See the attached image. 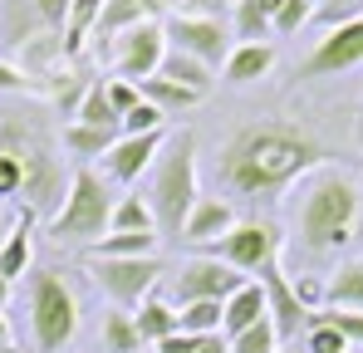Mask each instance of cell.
I'll use <instances>...</instances> for the list:
<instances>
[{
  "label": "cell",
  "mask_w": 363,
  "mask_h": 353,
  "mask_svg": "<svg viewBox=\"0 0 363 353\" xmlns=\"http://www.w3.org/2000/svg\"><path fill=\"white\" fill-rule=\"evenodd\" d=\"M15 231V226H10V221H5V216H0V245H5V235Z\"/></svg>",
  "instance_id": "bcb514c9"
},
{
  "label": "cell",
  "mask_w": 363,
  "mask_h": 353,
  "mask_svg": "<svg viewBox=\"0 0 363 353\" xmlns=\"http://www.w3.org/2000/svg\"><path fill=\"white\" fill-rule=\"evenodd\" d=\"M196 353H231V339L226 334H206V339H196Z\"/></svg>",
  "instance_id": "b9f144b4"
},
{
  "label": "cell",
  "mask_w": 363,
  "mask_h": 353,
  "mask_svg": "<svg viewBox=\"0 0 363 353\" xmlns=\"http://www.w3.org/2000/svg\"><path fill=\"white\" fill-rule=\"evenodd\" d=\"M108 231H143V235H157V221H152L147 196H118V201H113V226H108Z\"/></svg>",
  "instance_id": "83f0119b"
},
{
  "label": "cell",
  "mask_w": 363,
  "mask_h": 353,
  "mask_svg": "<svg viewBox=\"0 0 363 353\" xmlns=\"http://www.w3.org/2000/svg\"><path fill=\"white\" fill-rule=\"evenodd\" d=\"M241 285H250L241 270H231V265H221V260H211V255H196V260L182 265L177 280H172V309L196 304V299H216V304H226Z\"/></svg>",
  "instance_id": "30bf717a"
},
{
  "label": "cell",
  "mask_w": 363,
  "mask_h": 353,
  "mask_svg": "<svg viewBox=\"0 0 363 353\" xmlns=\"http://www.w3.org/2000/svg\"><path fill=\"white\" fill-rule=\"evenodd\" d=\"M359 221V181L334 167H319L304 181H295V196H290V226L295 240L314 255H329L339 245H349Z\"/></svg>",
  "instance_id": "7a4b0ae2"
},
{
  "label": "cell",
  "mask_w": 363,
  "mask_h": 353,
  "mask_svg": "<svg viewBox=\"0 0 363 353\" xmlns=\"http://www.w3.org/2000/svg\"><path fill=\"white\" fill-rule=\"evenodd\" d=\"M113 226V191H108V181L94 172V167H79L74 181H69V196H64L60 216L50 221V235L55 240H84V245H94V240H104Z\"/></svg>",
  "instance_id": "277c9868"
},
{
  "label": "cell",
  "mask_w": 363,
  "mask_h": 353,
  "mask_svg": "<svg viewBox=\"0 0 363 353\" xmlns=\"http://www.w3.org/2000/svg\"><path fill=\"white\" fill-rule=\"evenodd\" d=\"M314 319L334 324L349 349H363V314H354V309H314Z\"/></svg>",
  "instance_id": "836d02e7"
},
{
  "label": "cell",
  "mask_w": 363,
  "mask_h": 353,
  "mask_svg": "<svg viewBox=\"0 0 363 353\" xmlns=\"http://www.w3.org/2000/svg\"><path fill=\"white\" fill-rule=\"evenodd\" d=\"M206 255L221 260V265H231V270H241L245 280H250V275H260L270 260H280V231L265 226V221H236V231L211 240Z\"/></svg>",
  "instance_id": "ba28073f"
},
{
  "label": "cell",
  "mask_w": 363,
  "mask_h": 353,
  "mask_svg": "<svg viewBox=\"0 0 363 353\" xmlns=\"http://www.w3.org/2000/svg\"><path fill=\"white\" fill-rule=\"evenodd\" d=\"M221 69H226V84H255L275 69V50L270 45H236Z\"/></svg>",
  "instance_id": "ac0fdd59"
},
{
  "label": "cell",
  "mask_w": 363,
  "mask_h": 353,
  "mask_svg": "<svg viewBox=\"0 0 363 353\" xmlns=\"http://www.w3.org/2000/svg\"><path fill=\"white\" fill-rule=\"evenodd\" d=\"M295 294H300V299H304V309H309V314H314V304L324 299V290H319L314 280H304V275H300V280H295Z\"/></svg>",
  "instance_id": "60d3db41"
},
{
  "label": "cell",
  "mask_w": 363,
  "mask_h": 353,
  "mask_svg": "<svg viewBox=\"0 0 363 353\" xmlns=\"http://www.w3.org/2000/svg\"><path fill=\"white\" fill-rule=\"evenodd\" d=\"M309 20H314V0H285L270 30H275V35H295V30H304Z\"/></svg>",
  "instance_id": "e575fe53"
},
{
  "label": "cell",
  "mask_w": 363,
  "mask_h": 353,
  "mask_svg": "<svg viewBox=\"0 0 363 353\" xmlns=\"http://www.w3.org/2000/svg\"><path fill=\"white\" fill-rule=\"evenodd\" d=\"M123 138V128H89V123H69L64 128V147L74 152V157H108V147Z\"/></svg>",
  "instance_id": "cb8c5ba5"
},
{
  "label": "cell",
  "mask_w": 363,
  "mask_h": 353,
  "mask_svg": "<svg viewBox=\"0 0 363 353\" xmlns=\"http://www.w3.org/2000/svg\"><path fill=\"white\" fill-rule=\"evenodd\" d=\"M30 329H35V349L60 353L79 334V299L55 270H30Z\"/></svg>",
  "instance_id": "5b68a950"
},
{
  "label": "cell",
  "mask_w": 363,
  "mask_h": 353,
  "mask_svg": "<svg viewBox=\"0 0 363 353\" xmlns=\"http://www.w3.org/2000/svg\"><path fill=\"white\" fill-rule=\"evenodd\" d=\"M133 324H138V334H143V344H162V339H172L177 334V309L167 304V299H143L138 309H133Z\"/></svg>",
  "instance_id": "d6986e66"
},
{
  "label": "cell",
  "mask_w": 363,
  "mask_h": 353,
  "mask_svg": "<svg viewBox=\"0 0 363 353\" xmlns=\"http://www.w3.org/2000/svg\"><path fill=\"white\" fill-rule=\"evenodd\" d=\"M260 290H265V319L275 324V334L280 339H300V329H309V309L295 294V280L285 275L280 260H270L260 270Z\"/></svg>",
  "instance_id": "8fae6325"
},
{
  "label": "cell",
  "mask_w": 363,
  "mask_h": 353,
  "mask_svg": "<svg viewBox=\"0 0 363 353\" xmlns=\"http://www.w3.org/2000/svg\"><path fill=\"white\" fill-rule=\"evenodd\" d=\"M74 123H89V128H118L123 118L113 113V103H108V89H104V84H89V94H84Z\"/></svg>",
  "instance_id": "f1b7e54d"
},
{
  "label": "cell",
  "mask_w": 363,
  "mask_h": 353,
  "mask_svg": "<svg viewBox=\"0 0 363 353\" xmlns=\"http://www.w3.org/2000/svg\"><path fill=\"white\" fill-rule=\"evenodd\" d=\"M196 201H201V191H196V138L182 128L167 142V152H157V172H152V191H147L157 235L182 240V226H186Z\"/></svg>",
  "instance_id": "3957f363"
},
{
  "label": "cell",
  "mask_w": 363,
  "mask_h": 353,
  "mask_svg": "<svg viewBox=\"0 0 363 353\" xmlns=\"http://www.w3.org/2000/svg\"><path fill=\"white\" fill-rule=\"evenodd\" d=\"M104 5L108 0H74L69 5V20H64V55H79L89 40H94V25H99V15H104Z\"/></svg>",
  "instance_id": "603a6c76"
},
{
  "label": "cell",
  "mask_w": 363,
  "mask_h": 353,
  "mask_svg": "<svg viewBox=\"0 0 363 353\" xmlns=\"http://www.w3.org/2000/svg\"><path fill=\"white\" fill-rule=\"evenodd\" d=\"M319 167H329V147L295 123L270 118V123H245L226 138L216 157V181L236 201H275L280 191H290Z\"/></svg>",
  "instance_id": "6da1fadb"
},
{
  "label": "cell",
  "mask_w": 363,
  "mask_h": 353,
  "mask_svg": "<svg viewBox=\"0 0 363 353\" xmlns=\"http://www.w3.org/2000/svg\"><path fill=\"white\" fill-rule=\"evenodd\" d=\"M226 231H236V206H231L226 196H201V201L191 206L186 226H182V240L206 250L211 240H221Z\"/></svg>",
  "instance_id": "9a60e30c"
},
{
  "label": "cell",
  "mask_w": 363,
  "mask_h": 353,
  "mask_svg": "<svg viewBox=\"0 0 363 353\" xmlns=\"http://www.w3.org/2000/svg\"><path fill=\"white\" fill-rule=\"evenodd\" d=\"M30 226H35V211L25 206L20 221H15V231L5 235V245H0V275H5L10 285H15V280L30 270V260H35V240H30L35 231H30Z\"/></svg>",
  "instance_id": "e0dca14e"
},
{
  "label": "cell",
  "mask_w": 363,
  "mask_h": 353,
  "mask_svg": "<svg viewBox=\"0 0 363 353\" xmlns=\"http://www.w3.org/2000/svg\"><path fill=\"white\" fill-rule=\"evenodd\" d=\"M304 349H309V353H349V344H344V334H339L334 324H324V319H314V314H309Z\"/></svg>",
  "instance_id": "d6a6232c"
},
{
  "label": "cell",
  "mask_w": 363,
  "mask_h": 353,
  "mask_svg": "<svg viewBox=\"0 0 363 353\" xmlns=\"http://www.w3.org/2000/svg\"><path fill=\"white\" fill-rule=\"evenodd\" d=\"M152 353H196V339H186V334H172V339L152 344Z\"/></svg>",
  "instance_id": "f35d334b"
},
{
  "label": "cell",
  "mask_w": 363,
  "mask_h": 353,
  "mask_svg": "<svg viewBox=\"0 0 363 353\" xmlns=\"http://www.w3.org/2000/svg\"><path fill=\"white\" fill-rule=\"evenodd\" d=\"M138 94H143V103H152L157 113H186V108H196L201 103V94H191V89H182V84H172V79H147V84H138Z\"/></svg>",
  "instance_id": "7402d4cb"
},
{
  "label": "cell",
  "mask_w": 363,
  "mask_h": 353,
  "mask_svg": "<svg viewBox=\"0 0 363 353\" xmlns=\"http://www.w3.org/2000/svg\"><path fill=\"white\" fill-rule=\"evenodd\" d=\"M157 74L172 79V84H182V89H191V94H206V89H211V69H206L201 59H191V55H177V50H167V59H162Z\"/></svg>",
  "instance_id": "484cf974"
},
{
  "label": "cell",
  "mask_w": 363,
  "mask_h": 353,
  "mask_svg": "<svg viewBox=\"0 0 363 353\" xmlns=\"http://www.w3.org/2000/svg\"><path fill=\"white\" fill-rule=\"evenodd\" d=\"M0 353H15V349H10V344H0Z\"/></svg>",
  "instance_id": "c3c4849f"
},
{
  "label": "cell",
  "mask_w": 363,
  "mask_h": 353,
  "mask_svg": "<svg viewBox=\"0 0 363 353\" xmlns=\"http://www.w3.org/2000/svg\"><path fill=\"white\" fill-rule=\"evenodd\" d=\"M354 64H363V20H349V25L329 30L314 45V55L300 64V79H334V74H344Z\"/></svg>",
  "instance_id": "7c38bea8"
},
{
  "label": "cell",
  "mask_w": 363,
  "mask_h": 353,
  "mask_svg": "<svg viewBox=\"0 0 363 353\" xmlns=\"http://www.w3.org/2000/svg\"><path fill=\"white\" fill-rule=\"evenodd\" d=\"M5 304H10V280L0 275V309H5Z\"/></svg>",
  "instance_id": "f6af8a7d"
},
{
  "label": "cell",
  "mask_w": 363,
  "mask_h": 353,
  "mask_svg": "<svg viewBox=\"0 0 363 353\" xmlns=\"http://www.w3.org/2000/svg\"><path fill=\"white\" fill-rule=\"evenodd\" d=\"M157 250V235L143 231H108L104 240L89 245V260H133V255H152Z\"/></svg>",
  "instance_id": "44dd1931"
},
{
  "label": "cell",
  "mask_w": 363,
  "mask_h": 353,
  "mask_svg": "<svg viewBox=\"0 0 363 353\" xmlns=\"http://www.w3.org/2000/svg\"><path fill=\"white\" fill-rule=\"evenodd\" d=\"M104 89H108V103H113V113H118V118H128L138 103H143L138 84H128V79H104Z\"/></svg>",
  "instance_id": "8d00e7d4"
},
{
  "label": "cell",
  "mask_w": 363,
  "mask_h": 353,
  "mask_svg": "<svg viewBox=\"0 0 363 353\" xmlns=\"http://www.w3.org/2000/svg\"><path fill=\"white\" fill-rule=\"evenodd\" d=\"M89 275H94V285L108 294L118 309L133 314L143 299H152L157 275H162V260H157V255H133V260H89Z\"/></svg>",
  "instance_id": "52a82bcc"
},
{
  "label": "cell",
  "mask_w": 363,
  "mask_h": 353,
  "mask_svg": "<svg viewBox=\"0 0 363 353\" xmlns=\"http://www.w3.org/2000/svg\"><path fill=\"white\" fill-rule=\"evenodd\" d=\"M255 5H260V10H265V20L275 25V15H280V5H285V0H255Z\"/></svg>",
  "instance_id": "ee69618b"
},
{
  "label": "cell",
  "mask_w": 363,
  "mask_h": 353,
  "mask_svg": "<svg viewBox=\"0 0 363 353\" xmlns=\"http://www.w3.org/2000/svg\"><path fill=\"white\" fill-rule=\"evenodd\" d=\"M147 353H152V349H147Z\"/></svg>",
  "instance_id": "f907efd6"
},
{
  "label": "cell",
  "mask_w": 363,
  "mask_h": 353,
  "mask_svg": "<svg viewBox=\"0 0 363 353\" xmlns=\"http://www.w3.org/2000/svg\"><path fill=\"white\" fill-rule=\"evenodd\" d=\"M15 89H25V74H20L15 64L0 59V94H15Z\"/></svg>",
  "instance_id": "ab89813d"
},
{
  "label": "cell",
  "mask_w": 363,
  "mask_h": 353,
  "mask_svg": "<svg viewBox=\"0 0 363 353\" xmlns=\"http://www.w3.org/2000/svg\"><path fill=\"white\" fill-rule=\"evenodd\" d=\"M260 319H265V290H260V280L241 285V290L221 304V334H226V339H236V334H245V329H255Z\"/></svg>",
  "instance_id": "2e32d148"
},
{
  "label": "cell",
  "mask_w": 363,
  "mask_h": 353,
  "mask_svg": "<svg viewBox=\"0 0 363 353\" xmlns=\"http://www.w3.org/2000/svg\"><path fill=\"white\" fill-rule=\"evenodd\" d=\"M182 5H186V15H211V20H216V10H221L226 0H182Z\"/></svg>",
  "instance_id": "7bdbcfd3"
},
{
  "label": "cell",
  "mask_w": 363,
  "mask_h": 353,
  "mask_svg": "<svg viewBox=\"0 0 363 353\" xmlns=\"http://www.w3.org/2000/svg\"><path fill=\"white\" fill-rule=\"evenodd\" d=\"M30 5H35V15H40L45 25H64V20H69V5H74V0H30Z\"/></svg>",
  "instance_id": "74e56055"
},
{
  "label": "cell",
  "mask_w": 363,
  "mask_h": 353,
  "mask_svg": "<svg viewBox=\"0 0 363 353\" xmlns=\"http://www.w3.org/2000/svg\"><path fill=\"white\" fill-rule=\"evenodd\" d=\"M231 353H280V334H275V324L260 319L255 329L236 334V339H231Z\"/></svg>",
  "instance_id": "1f68e13d"
},
{
  "label": "cell",
  "mask_w": 363,
  "mask_h": 353,
  "mask_svg": "<svg viewBox=\"0 0 363 353\" xmlns=\"http://www.w3.org/2000/svg\"><path fill=\"white\" fill-rule=\"evenodd\" d=\"M99 339H104V353H147V344H143V334H138V324H133V314H128V309L104 314Z\"/></svg>",
  "instance_id": "d4e9b609"
},
{
  "label": "cell",
  "mask_w": 363,
  "mask_h": 353,
  "mask_svg": "<svg viewBox=\"0 0 363 353\" xmlns=\"http://www.w3.org/2000/svg\"><path fill=\"white\" fill-rule=\"evenodd\" d=\"M285 353H309V349H285Z\"/></svg>",
  "instance_id": "681fc988"
},
{
  "label": "cell",
  "mask_w": 363,
  "mask_h": 353,
  "mask_svg": "<svg viewBox=\"0 0 363 353\" xmlns=\"http://www.w3.org/2000/svg\"><path fill=\"white\" fill-rule=\"evenodd\" d=\"M162 123H167V113H157L152 103H138L118 128H123V138H143V133H162Z\"/></svg>",
  "instance_id": "d590c367"
},
{
  "label": "cell",
  "mask_w": 363,
  "mask_h": 353,
  "mask_svg": "<svg viewBox=\"0 0 363 353\" xmlns=\"http://www.w3.org/2000/svg\"><path fill=\"white\" fill-rule=\"evenodd\" d=\"M324 309H354V314H363V260L339 265V275L324 285Z\"/></svg>",
  "instance_id": "ffe728a7"
},
{
  "label": "cell",
  "mask_w": 363,
  "mask_h": 353,
  "mask_svg": "<svg viewBox=\"0 0 363 353\" xmlns=\"http://www.w3.org/2000/svg\"><path fill=\"white\" fill-rule=\"evenodd\" d=\"M5 339H10V329H5V319H0V344H5Z\"/></svg>",
  "instance_id": "7dc6e473"
},
{
  "label": "cell",
  "mask_w": 363,
  "mask_h": 353,
  "mask_svg": "<svg viewBox=\"0 0 363 353\" xmlns=\"http://www.w3.org/2000/svg\"><path fill=\"white\" fill-rule=\"evenodd\" d=\"M265 35H275L270 20H265V10L255 0H236V40L241 45H265Z\"/></svg>",
  "instance_id": "f546056e"
},
{
  "label": "cell",
  "mask_w": 363,
  "mask_h": 353,
  "mask_svg": "<svg viewBox=\"0 0 363 353\" xmlns=\"http://www.w3.org/2000/svg\"><path fill=\"white\" fill-rule=\"evenodd\" d=\"M162 5H167V0H108V5H104V15H99V25H94L99 55H108V45L118 40L123 30L157 20V15H162Z\"/></svg>",
  "instance_id": "5bb4252c"
},
{
  "label": "cell",
  "mask_w": 363,
  "mask_h": 353,
  "mask_svg": "<svg viewBox=\"0 0 363 353\" xmlns=\"http://www.w3.org/2000/svg\"><path fill=\"white\" fill-rule=\"evenodd\" d=\"M314 20L329 35V30L349 25V20H363V0H314Z\"/></svg>",
  "instance_id": "4dcf8cb0"
},
{
  "label": "cell",
  "mask_w": 363,
  "mask_h": 353,
  "mask_svg": "<svg viewBox=\"0 0 363 353\" xmlns=\"http://www.w3.org/2000/svg\"><path fill=\"white\" fill-rule=\"evenodd\" d=\"M167 133H143V138H118L104 157V181H118V186H133L138 176L147 172L162 152Z\"/></svg>",
  "instance_id": "4fadbf2b"
},
{
  "label": "cell",
  "mask_w": 363,
  "mask_h": 353,
  "mask_svg": "<svg viewBox=\"0 0 363 353\" xmlns=\"http://www.w3.org/2000/svg\"><path fill=\"white\" fill-rule=\"evenodd\" d=\"M162 30H167V50H177V55H191L201 59L206 69H216V64H226L231 59V35H226V25H221V15L211 20V15H167L162 20Z\"/></svg>",
  "instance_id": "9c48e42d"
},
{
  "label": "cell",
  "mask_w": 363,
  "mask_h": 353,
  "mask_svg": "<svg viewBox=\"0 0 363 353\" xmlns=\"http://www.w3.org/2000/svg\"><path fill=\"white\" fill-rule=\"evenodd\" d=\"M104 59L113 64V79H128V84L157 79V69H162V59H167V30H162V20H147V25L123 30L118 40L108 45Z\"/></svg>",
  "instance_id": "8992f818"
},
{
  "label": "cell",
  "mask_w": 363,
  "mask_h": 353,
  "mask_svg": "<svg viewBox=\"0 0 363 353\" xmlns=\"http://www.w3.org/2000/svg\"><path fill=\"white\" fill-rule=\"evenodd\" d=\"M177 334H186V339H206V334H221V304H216V299H196V304H182V309H177Z\"/></svg>",
  "instance_id": "4316f807"
}]
</instances>
